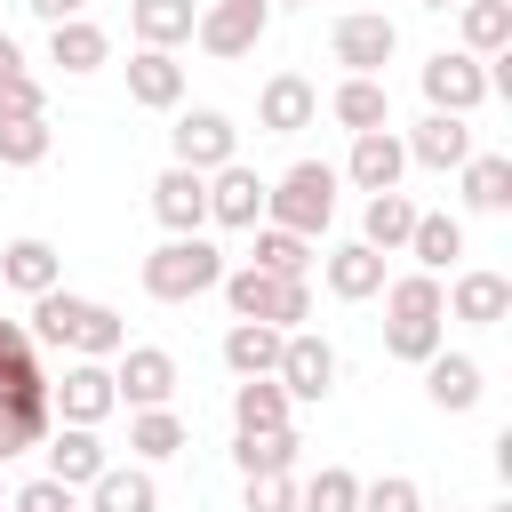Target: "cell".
<instances>
[{
  "instance_id": "6da1fadb",
  "label": "cell",
  "mask_w": 512,
  "mask_h": 512,
  "mask_svg": "<svg viewBox=\"0 0 512 512\" xmlns=\"http://www.w3.org/2000/svg\"><path fill=\"white\" fill-rule=\"evenodd\" d=\"M224 280V248L208 232H168L152 256H144V296L152 304H192Z\"/></svg>"
},
{
  "instance_id": "7a4b0ae2",
  "label": "cell",
  "mask_w": 512,
  "mask_h": 512,
  "mask_svg": "<svg viewBox=\"0 0 512 512\" xmlns=\"http://www.w3.org/2000/svg\"><path fill=\"white\" fill-rule=\"evenodd\" d=\"M336 168L328 160H296L280 184H264V224H288V232H304V240H320L328 224H336Z\"/></svg>"
},
{
  "instance_id": "3957f363",
  "label": "cell",
  "mask_w": 512,
  "mask_h": 512,
  "mask_svg": "<svg viewBox=\"0 0 512 512\" xmlns=\"http://www.w3.org/2000/svg\"><path fill=\"white\" fill-rule=\"evenodd\" d=\"M224 304L232 320H272V328H304L312 320V280H280V272H256V264H224Z\"/></svg>"
},
{
  "instance_id": "277c9868",
  "label": "cell",
  "mask_w": 512,
  "mask_h": 512,
  "mask_svg": "<svg viewBox=\"0 0 512 512\" xmlns=\"http://www.w3.org/2000/svg\"><path fill=\"white\" fill-rule=\"evenodd\" d=\"M416 88H424L432 112H464V120L496 96V88H488V56H472V48H440V56H424Z\"/></svg>"
},
{
  "instance_id": "5b68a950",
  "label": "cell",
  "mask_w": 512,
  "mask_h": 512,
  "mask_svg": "<svg viewBox=\"0 0 512 512\" xmlns=\"http://www.w3.org/2000/svg\"><path fill=\"white\" fill-rule=\"evenodd\" d=\"M272 384L296 400V408H320L336 392V344L312 336V328H288L280 336V360H272Z\"/></svg>"
},
{
  "instance_id": "8992f818",
  "label": "cell",
  "mask_w": 512,
  "mask_h": 512,
  "mask_svg": "<svg viewBox=\"0 0 512 512\" xmlns=\"http://www.w3.org/2000/svg\"><path fill=\"white\" fill-rule=\"evenodd\" d=\"M264 32H272V0H200V16H192V40L224 64L248 56Z\"/></svg>"
},
{
  "instance_id": "52a82bcc",
  "label": "cell",
  "mask_w": 512,
  "mask_h": 512,
  "mask_svg": "<svg viewBox=\"0 0 512 512\" xmlns=\"http://www.w3.org/2000/svg\"><path fill=\"white\" fill-rule=\"evenodd\" d=\"M328 56H336L344 72H384V64L400 56V24L376 16V8H352V16L328 24Z\"/></svg>"
},
{
  "instance_id": "ba28073f",
  "label": "cell",
  "mask_w": 512,
  "mask_h": 512,
  "mask_svg": "<svg viewBox=\"0 0 512 512\" xmlns=\"http://www.w3.org/2000/svg\"><path fill=\"white\" fill-rule=\"evenodd\" d=\"M168 152H176V168H224V160H240V128L216 112V104H192V112H176V128H168Z\"/></svg>"
},
{
  "instance_id": "9c48e42d",
  "label": "cell",
  "mask_w": 512,
  "mask_h": 512,
  "mask_svg": "<svg viewBox=\"0 0 512 512\" xmlns=\"http://www.w3.org/2000/svg\"><path fill=\"white\" fill-rule=\"evenodd\" d=\"M112 392H120L128 408H168V392H176V352H160V344H120V352H112Z\"/></svg>"
},
{
  "instance_id": "30bf717a",
  "label": "cell",
  "mask_w": 512,
  "mask_h": 512,
  "mask_svg": "<svg viewBox=\"0 0 512 512\" xmlns=\"http://www.w3.org/2000/svg\"><path fill=\"white\" fill-rule=\"evenodd\" d=\"M48 400H56L64 424H104V416L120 408V392H112V360H64V376L48 384Z\"/></svg>"
},
{
  "instance_id": "8fae6325",
  "label": "cell",
  "mask_w": 512,
  "mask_h": 512,
  "mask_svg": "<svg viewBox=\"0 0 512 512\" xmlns=\"http://www.w3.org/2000/svg\"><path fill=\"white\" fill-rule=\"evenodd\" d=\"M208 224H224V232H256L264 224V176L248 160L208 168Z\"/></svg>"
},
{
  "instance_id": "7c38bea8",
  "label": "cell",
  "mask_w": 512,
  "mask_h": 512,
  "mask_svg": "<svg viewBox=\"0 0 512 512\" xmlns=\"http://www.w3.org/2000/svg\"><path fill=\"white\" fill-rule=\"evenodd\" d=\"M320 120V88L304 80V72H272L264 88H256V128L264 136H296V128H312Z\"/></svg>"
},
{
  "instance_id": "4fadbf2b",
  "label": "cell",
  "mask_w": 512,
  "mask_h": 512,
  "mask_svg": "<svg viewBox=\"0 0 512 512\" xmlns=\"http://www.w3.org/2000/svg\"><path fill=\"white\" fill-rule=\"evenodd\" d=\"M336 176H344V184H360V192H392V184L408 176V144H400L392 128H360Z\"/></svg>"
},
{
  "instance_id": "5bb4252c",
  "label": "cell",
  "mask_w": 512,
  "mask_h": 512,
  "mask_svg": "<svg viewBox=\"0 0 512 512\" xmlns=\"http://www.w3.org/2000/svg\"><path fill=\"white\" fill-rule=\"evenodd\" d=\"M152 216H160V232H208V176L168 160L152 176Z\"/></svg>"
},
{
  "instance_id": "9a60e30c",
  "label": "cell",
  "mask_w": 512,
  "mask_h": 512,
  "mask_svg": "<svg viewBox=\"0 0 512 512\" xmlns=\"http://www.w3.org/2000/svg\"><path fill=\"white\" fill-rule=\"evenodd\" d=\"M400 144H408V160H416V168H440V176H448V168H464V160H472V120H464V112H424Z\"/></svg>"
},
{
  "instance_id": "2e32d148",
  "label": "cell",
  "mask_w": 512,
  "mask_h": 512,
  "mask_svg": "<svg viewBox=\"0 0 512 512\" xmlns=\"http://www.w3.org/2000/svg\"><path fill=\"white\" fill-rule=\"evenodd\" d=\"M40 448H48V480H64L72 496L112 464V456H104V440H96V424H48V440H40Z\"/></svg>"
},
{
  "instance_id": "e0dca14e",
  "label": "cell",
  "mask_w": 512,
  "mask_h": 512,
  "mask_svg": "<svg viewBox=\"0 0 512 512\" xmlns=\"http://www.w3.org/2000/svg\"><path fill=\"white\" fill-rule=\"evenodd\" d=\"M120 72H128V104H144V112H176V104H184V64H176V48H136Z\"/></svg>"
},
{
  "instance_id": "ac0fdd59",
  "label": "cell",
  "mask_w": 512,
  "mask_h": 512,
  "mask_svg": "<svg viewBox=\"0 0 512 512\" xmlns=\"http://www.w3.org/2000/svg\"><path fill=\"white\" fill-rule=\"evenodd\" d=\"M480 392H488V376H480V360L472 352H432L424 360V400L432 408H448V416H464V408H480Z\"/></svg>"
},
{
  "instance_id": "d6986e66",
  "label": "cell",
  "mask_w": 512,
  "mask_h": 512,
  "mask_svg": "<svg viewBox=\"0 0 512 512\" xmlns=\"http://www.w3.org/2000/svg\"><path fill=\"white\" fill-rule=\"evenodd\" d=\"M48 64H56V72H72V80L104 72V64H112V40H104V24H88V16H64V24H48Z\"/></svg>"
},
{
  "instance_id": "ffe728a7",
  "label": "cell",
  "mask_w": 512,
  "mask_h": 512,
  "mask_svg": "<svg viewBox=\"0 0 512 512\" xmlns=\"http://www.w3.org/2000/svg\"><path fill=\"white\" fill-rule=\"evenodd\" d=\"M320 272H328V296H344V304H368L392 272H384V256L368 248V240H344V248H328L320 256Z\"/></svg>"
},
{
  "instance_id": "44dd1931",
  "label": "cell",
  "mask_w": 512,
  "mask_h": 512,
  "mask_svg": "<svg viewBox=\"0 0 512 512\" xmlns=\"http://www.w3.org/2000/svg\"><path fill=\"white\" fill-rule=\"evenodd\" d=\"M448 312H456L464 328H496V320L512 312V280H504V272H488V264H472V272H456Z\"/></svg>"
},
{
  "instance_id": "7402d4cb",
  "label": "cell",
  "mask_w": 512,
  "mask_h": 512,
  "mask_svg": "<svg viewBox=\"0 0 512 512\" xmlns=\"http://www.w3.org/2000/svg\"><path fill=\"white\" fill-rule=\"evenodd\" d=\"M64 280V256L40 240V232H24V240H0V288H16V296H40V288H56Z\"/></svg>"
},
{
  "instance_id": "603a6c76",
  "label": "cell",
  "mask_w": 512,
  "mask_h": 512,
  "mask_svg": "<svg viewBox=\"0 0 512 512\" xmlns=\"http://www.w3.org/2000/svg\"><path fill=\"white\" fill-rule=\"evenodd\" d=\"M328 120L352 128V136H360V128H392V96H384V80H376V72H344L336 96H328Z\"/></svg>"
},
{
  "instance_id": "cb8c5ba5",
  "label": "cell",
  "mask_w": 512,
  "mask_h": 512,
  "mask_svg": "<svg viewBox=\"0 0 512 512\" xmlns=\"http://www.w3.org/2000/svg\"><path fill=\"white\" fill-rule=\"evenodd\" d=\"M408 232H416V200H408L400 184H392V192H368V208H360V240H368L376 256H400Z\"/></svg>"
},
{
  "instance_id": "d4e9b609",
  "label": "cell",
  "mask_w": 512,
  "mask_h": 512,
  "mask_svg": "<svg viewBox=\"0 0 512 512\" xmlns=\"http://www.w3.org/2000/svg\"><path fill=\"white\" fill-rule=\"evenodd\" d=\"M80 320H88V296H72V288L56 280V288H40V296H32V320H24V328H32V344H48V352H72Z\"/></svg>"
},
{
  "instance_id": "484cf974",
  "label": "cell",
  "mask_w": 512,
  "mask_h": 512,
  "mask_svg": "<svg viewBox=\"0 0 512 512\" xmlns=\"http://www.w3.org/2000/svg\"><path fill=\"white\" fill-rule=\"evenodd\" d=\"M88 512H160V488L144 464H104L88 480Z\"/></svg>"
},
{
  "instance_id": "4316f807",
  "label": "cell",
  "mask_w": 512,
  "mask_h": 512,
  "mask_svg": "<svg viewBox=\"0 0 512 512\" xmlns=\"http://www.w3.org/2000/svg\"><path fill=\"white\" fill-rule=\"evenodd\" d=\"M288 416H296V400L272 376H240L232 384V432H280Z\"/></svg>"
},
{
  "instance_id": "83f0119b",
  "label": "cell",
  "mask_w": 512,
  "mask_h": 512,
  "mask_svg": "<svg viewBox=\"0 0 512 512\" xmlns=\"http://www.w3.org/2000/svg\"><path fill=\"white\" fill-rule=\"evenodd\" d=\"M192 0H128V32H136V48H184L192 40Z\"/></svg>"
},
{
  "instance_id": "f1b7e54d",
  "label": "cell",
  "mask_w": 512,
  "mask_h": 512,
  "mask_svg": "<svg viewBox=\"0 0 512 512\" xmlns=\"http://www.w3.org/2000/svg\"><path fill=\"white\" fill-rule=\"evenodd\" d=\"M456 176H464V208L472 216H504L512 208V160L504 152H472Z\"/></svg>"
},
{
  "instance_id": "f546056e",
  "label": "cell",
  "mask_w": 512,
  "mask_h": 512,
  "mask_svg": "<svg viewBox=\"0 0 512 512\" xmlns=\"http://www.w3.org/2000/svg\"><path fill=\"white\" fill-rule=\"evenodd\" d=\"M376 296H384L392 320H448V288H440V272H392Z\"/></svg>"
},
{
  "instance_id": "4dcf8cb0",
  "label": "cell",
  "mask_w": 512,
  "mask_h": 512,
  "mask_svg": "<svg viewBox=\"0 0 512 512\" xmlns=\"http://www.w3.org/2000/svg\"><path fill=\"white\" fill-rule=\"evenodd\" d=\"M280 336H288V328H272V320H232V328H224V368H232V376H272Z\"/></svg>"
},
{
  "instance_id": "1f68e13d",
  "label": "cell",
  "mask_w": 512,
  "mask_h": 512,
  "mask_svg": "<svg viewBox=\"0 0 512 512\" xmlns=\"http://www.w3.org/2000/svg\"><path fill=\"white\" fill-rule=\"evenodd\" d=\"M408 256H416V272H448V264L464 256V224H456V216H440V208H416Z\"/></svg>"
},
{
  "instance_id": "d6a6232c",
  "label": "cell",
  "mask_w": 512,
  "mask_h": 512,
  "mask_svg": "<svg viewBox=\"0 0 512 512\" xmlns=\"http://www.w3.org/2000/svg\"><path fill=\"white\" fill-rule=\"evenodd\" d=\"M248 264H256V272H280V280H304V272H312V240L288 232V224H256Z\"/></svg>"
},
{
  "instance_id": "836d02e7",
  "label": "cell",
  "mask_w": 512,
  "mask_h": 512,
  "mask_svg": "<svg viewBox=\"0 0 512 512\" xmlns=\"http://www.w3.org/2000/svg\"><path fill=\"white\" fill-rule=\"evenodd\" d=\"M192 432H184V416L176 408H128V448H136V464H160V456H176Z\"/></svg>"
},
{
  "instance_id": "e575fe53",
  "label": "cell",
  "mask_w": 512,
  "mask_h": 512,
  "mask_svg": "<svg viewBox=\"0 0 512 512\" xmlns=\"http://www.w3.org/2000/svg\"><path fill=\"white\" fill-rule=\"evenodd\" d=\"M296 424H280V432H240L232 440V464H240V480H256V472H296Z\"/></svg>"
},
{
  "instance_id": "d590c367",
  "label": "cell",
  "mask_w": 512,
  "mask_h": 512,
  "mask_svg": "<svg viewBox=\"0 0 512 512\" xmlns=\"http://www.w3.org/2000/svg\"><path fill=\"white\" fill-rule=\"evenodd\" d=\"M464 8V48L472 56H504L512 48V0H456Z\"/></svg>"
},
{
  "instance_id": "8d00e7d4",
  "label": "cell",
  "mask_w": 512,
  "mask_h": 512,
  "mask_svg": "<svg viewBox=\"0 0 512 512\" xmlns=\"http://www.w3.org/2000/svg\"><path fill=\"white\" fill-rule=\"evenodd\" d=\"M296 512H360V472H344V464H320V472L296 488Z\"/></svg>"
},
{
  "instance_id": "74e56055",
  "label": "cell",
  "mask_w": 512,
  "mask_h": 512,
  "mask_svg": "<svg viewBox=\"0 0 512 512\" xmlns=\"http://www.w3.org/2000/svg\"><path fill=\"white\" fill-rule=\"evenodd\" d=\"M120 344H128V320H120L112 304L88 296V320H80V336H72V360H112Z\"/></svg>"
},
{
  "instance_id": "f35d334b",
  "label": "cell",
  "mask_w": 512,
  "mask_h": 512,
  "mask_svg": "<svg viewBox=\"0 0 512 512\" xmlns=\"http://www.w3.org/2000/svg\"><path fill=\"white\" fill-rule=\"evenodd\" d=\"M440 344H448V320H384V352L408 368H424Z\"/></svg>"
},
{
  "instance_id": "ab89813d",
  "label": "cell",
  "mask_w": 512,
  "mask_h": 512,
  "mask_svg": "<svg viewBox=\"0 0 512 512\" xmlns=\"http://www.w3.org/2000/svg\"><path fill=\"white\" fill-rule=\"evenodd\" d=\"M48 112H32V120H0V168H40L48 160Z\"/></svg>"
},
{
  "instance_id": "60d3db41",
  "label": "cell",
  "mask_w": 512,
  "mask_h": 512,
  "mask_svg": "<svg viewBox=\"0 0 512 512\" xmlns=\"http://www.w3.org/2000/svg\"><path fill=\"white\" fill-rule=\"evenodd\" d=\"M360 512H424V488L408 472H376V480H360Z\"/></svg>"
},
{
  "instance_id": "b9f144b4",
  "label": "cell",
  "mask_w": 512,
  "mask_h": 512,
  "mask_svg": "<svg viewBox=\"0 0 512 512\" xmlns=\"http://www.w3.org/2000/svg\"><path fill=\"white\" fill-rule=\"evenodd\" d=\"M48 424H56V416H32V408H8V400H0V464L24 456V448H40Z\"/></svg>"
},
{
  "instance_id": "7bdbcfd3",
  "label": "cell",
  "mask_w": 512,
  "mask_h": 512,
  "mask_svg": "<svg viewBox=\"0 0 512 512\" xmlns=\"http://www.w3.org/2000/svg\"><path fill=\"white\" fill-rule=\"evenodd\" d=\"M32 112H48V88L32 80V64L24 72H8L0 80V120H32Z\"/></svg>"
},
{
  "instance_id": "ee69618b",
  "label": "cell",
  "mask_w": 512,
  "mask_h": 512,
  "mask_svg": "<svg viewBox=\"0 0 512 512\" xmlns=\"http://www.w3.org/2000/svg\"><path fill=\"white\" fill-rule=\"evenodd\" d=\"M24 368H40V344H32L24 320H0V384H16Z\"/></svg>"
},
{
  "instance_id": "f6af8a7d",
  "label": "cell",
  "mask_w": 512,
  "mask_h": 512,
  "mask_svg": "<svg viewBox=\"0 0 512 512\" xmlns=\"http://www.w3.org/2000/svg\"><path fill=\"white\" fill-rule=\"evenodd\" d=\"M248 512H296V472H256L248 480Z\"/></svg>"
},
{
  "instance_id": "bcb514c9",
  "label": "cell",
  "mask_w": 512,
  "mask_h": 512,
  "mask_svg": "<svg viewBox=\"0 0 512 512\" xmlns=\"http://www.w3.org/2000/svg\"><path fill=\"white\" fill-rule=\"evenodd\" d=\"M40 24H64V16H88V0H24Z\"/></svg>"
},
{
  "instance_id": "7dc6e473",
  "label": "cell",
  "mask_w": 512,
  "mask_h": 512,
  "mask_svg": "<svg viewBox=\"0 0 512 512\" xmlns=\"http://www.w3.org/2000/svg\"><path fill=\"white\" fill-rule=\"evenodd\" d=\"M8 72H24V48H16V32H0V80Z\"/></svg>"
},
{
  "instance_id": "c3c4849f",
  "label": "cell",
  "mask_w": 512,
  "mask_h": 512,
  "mask_svg": "<svg viewBox=\"0 0 512 512\" xmlns=\"http://www.w3.org/2000/svg\"><path fill=\"white\" fill-rule=\"evenodd\" d=\"M416 8H456V0H416Z\"/></svg>"
},
{
  "instance_id": "681fc988",
  "label": "cell",
  "mask_w": 512,
  "mask_h": 512,
  "mask_svg": "<svg viewBox=\"0 0 512 512\" xmlns=\"http://www.w3.org/2000/svg\"><path fill=\"white\" fill-rule=\"evenodd\" d=\"M272 8H312V0H272Z\"/></svg>"
},
{
  "instance_id": "f907efd6",
  "label": "cell",
  "mask_w": 512,
  "mask_h": 512,
  "mask_svg": "<svg viewBox=\"0 0 512 512\" xmlns=\"http://www.w3.org/2000/svg\"><path fill=\"white\" fill-rule=\"evenodd\" d=\"M488 512H512V504H488Z\"/></svg>"
},
{
  "instance_id": "816d5d0a",
  "label": "cell",
  "mask_w": 512,
  "mask_h": 512,
  "mask_svg": "<svg viewBox=\"0 0 512 512\" xmlns=\"http://www.w3.org/2000/svg\"><path fill=\"white\" fill-rule=\"evenodd\" d=\"M0 512H8V488H0Z\"/></svg>"
},
{
  "instance_id": "f5cc1de1",
  "label": "cell",
  "mask_w": 512,
  "mask_h": 512,
  "mask_svg": "<svg viewBox=\"0 0 512 512\" xmlns=\"http://www.w3.org/2000/svg\"><path fill=\"white\" fill-rule=\"evenodd\" d=\"M424 512H432V504H424Z\"/></svg>"
}]
</instances>
